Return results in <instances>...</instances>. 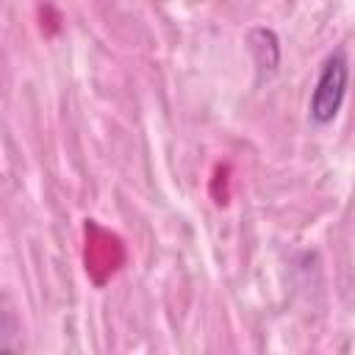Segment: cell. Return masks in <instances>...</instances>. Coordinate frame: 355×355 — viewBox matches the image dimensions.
I'll return each mask as SVG.
<instances>
[{
  "label": "cell",
  "instance_id": "6da1fadb",
  "mask_svg": "<svg viewBox=\"0 0 355 355\" xmlns=\"http://www.w3.org/2000/svg\"><path fill=\"white\" fill-rule=\"evenodd\" d=\"M347 80H349V69H347V58L341 50L330 53L322 64V72L316 78L313 94H311V119L319 125L333 122V116L338 114L344 94H347Z\"/></svg>",
  "mask_w": 355,
  "mask_h": 355
}]
</instances>
